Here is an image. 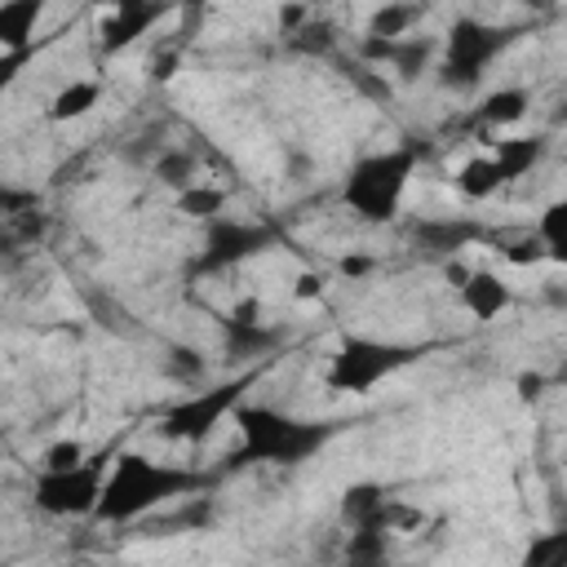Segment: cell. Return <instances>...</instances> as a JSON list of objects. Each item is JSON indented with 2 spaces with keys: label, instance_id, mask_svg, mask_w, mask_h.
<instances>
[{
  "label": "cell",
  "instance_id": "cell-7",
  "mask_svg": "<svg viewBox=\"0 0 567 567\" xmlns=\"http://www.w3.org/2000/svg\"><path fill=\"white\" fill-rule=\"evenodd\" d=\"M244 390H248V377H235V381L195 390L190 399H177V403L159 416V425H155L159 439H168V443H204V439L244 403Z\"/></svg>",
  "mask_w": 567,
  "mask_h": 567
},
{
  "label": "cell",
  "instance_id": "cell-8",
  "mask_svg": "<svg viewBox=\"0 0 567 567\" xmlns=\"http://www.w3.org/2000/svg\"><path fill=\"white\" fill-rule=\"evenodd\" d=\"M275 239H279V235H275L270 226H261V221H239V217H226V213H221V217L204 221V239H199V252H195V261H190V275H221V270H230V266H239V261L266 252Z\"/></svg>",
  "mask_w": 567,
  "mask_h": 567
},
{
  "label": "cell",
  "instance_id": "cell-37",
  "mask_svg": "<svg viewBox=\"0 0 567 567\" xmlns=\"http://www.w3.org/2000/svg\"><path fill=\"white\" fill-rule=\"evenodd\" d=\"M230 315H235V319H261V301H257V297H244V301H235Z\"/></svg>",
  "mask_w": 567,
  "mask_h": 567
},
{
  "label": "cell",
  "instance_id": "cell-19",
  "mask_svg": "<svg viewBox=\"0 0 567 567\" xmlns=\"http://www.w3.org/2000/svg\"><path fill=\"white\" fill-rule=\"evenodd\" d=\"M97 97H102V84H97V80H71V84H62V89L53 93V102H49V120H53V124L84 120V115L97 106Z\"/></svg>",
  "mask_w": 567,
  "mask_h": 567
},
{
  "label": "cell",
  "instance_id": "cell-12",
  "mask_svg": "<svg viewBox=\"0 0 567 567\" xmlns=\"http://www.w3.org/2000/svg\"><path fill=\"white\" fill-rule=\"evenodd\" d=\"M390 501H394V496H390L381 483H350V487L341 492L337 514H341L346 527H385V532H390V523H385Z\"/></svg>",
  "mask_w": 567,
  "mask_h": 567
},
{
  "label": "cell",
  "instance_id": "cell-23",
  "mask_svg": "<svg viewBox=\"0 0 567 567\" xmlns=\"http://www.w3.org/2000/svg\"><path fill=\"white\" fill-rule=\"evenodd\" d=\"M456 182V190L465 195V199H487V195H496L505 182H501V173H496V164H492V155H478V159H465L461 164V173L452 177Z\"/></svg>",
  "mask_w": 567,
  "mask_h": 567
},
{
  "label": "cell",
  "instance_id": "cell-36",
  "mask_svg": "<svg viewBox=\"0 0 567 567\" xmlns=\"http://www.w3.org/2000/svg\"><path fill=\"white\" fill-rule=\"evenodd\" d=\"M540 292H545V301H549V306L567 310V284H558V279H545V288H540Z\"/></svg>",
  "mask_w": 567,
  "mask_h": 567
},
{
  "label": "cell",
  "instance_id": "cell-34",
  "mask_svg": "<svg viewBox=\"0 0 567 567\" xmlns=\"http://www.w3.org/2000/svg\"><path fill=\"white\" fill-rule=\"evenodd\" d=\"M372 266H377V261H372V257H363V252H359V257H341V266H337V270H341V275H346V279H363V275H368V270H372Z\"/></svg>",
  "mask_w": 567,
  "mask_h": 567
},
{
  "label": "cell",
  "instance_id": "cell-27",
  "mask_svg": "<svg viewBox=\"0 0 567 567\" xmlns=\"http://www.w3.org/2000/svg\"><path fill=\"white\" fill-rule=\"evenodd\" d=\"M523 563H527V567H563V563H567V527L536 536V540L527 545Z\"/></svg>",
  "mask_w": 567,
  "mask_h": 567
},
{
  "label": "cell",
  "instance_id": "cell-13",
  "mask_svg": "<svg viewBox=\"0 0 567 567\" xmlns=\"http://www.w3.org/2000/svg\"><path fill=\"white\" fill-rule=\"evenodd\" d=\"M221 337H226V354L230 359H257L270 354L279 346V328L261 323V319H235V315H217Z\"/></svg>",
  "mask_w": 567,
  "mask_h": 567
},
{
  "label": "cell",
  "instance_id": "cell-4",
  "mask_svg": "<svg viewBox=\"0 0 567 567\" xmlns=\"http://www.w3.org/2000/svg\"><path fill=\"white\" fill-rule=\"evenodd\" d=\"M416 164H421V151H416L412 142H399V146H390V151L363 155V159L346 173V182H341V204H346L354 217L372 221V226H377V221H390V217L399 213V204H403V190H408Z\"/></svg>",
  "mask_w": 567,
  "mask_h": 567
},
{
  "label": "cell",
  "instance_id": "cell-39",
  "mask_svg": "<svg viewBox=\"0 0 567 567\" xmlns=\"http://www.w3.org/2000/svg\"><path fill=\"white\" fill-rule=\"evenodd\" d=\"M306 173H310V159L306 155H288V177L292 182H306Z\"/></svg>",
  "mask_w": 567,
  "mask_h": 567
},
{
  "label": "cell",
  "instance_id": "cell-40",
  "mask_svg": "<svg viewBox=\"0 0 567 567\" xmlns=\"http://www.w3.org/2000/svg\"><path fill=\"white\" fill-rule=\"evenodd\" d=\"M554 124H558V128H567V97L558 102V111H554Z\"/></svg>",
  "mask_w": 567,
  "mask_h": 567
},
{
  "label": "cell",
  "instance_id": "cell-2",
  "mask_svg": "<svg viewBox=\"0 0 567 567\" xmlns=\"http://www.w3.org/2000/svg\"><path fill=\"white\" fill-rule=\"evenodd\" d=\"M235 421H239L235 465H301L337 434L332 421H301L266 403H239Z\"/></svg>",
  "mask_w": 567,
  "mask_h": 567
},
{
  "label": "cell",
  "instance_id": "cell-21",
  "mask_svg": "<svg viewBox=\"0 0 567 567\" xmlns=\"http://www.w3.org/2000/svg\"><path fill=\"white\" fill-rule=\"evenodd\" d=\"M332 66H337V71H341V80H346L354 93H363L368 102H390V97H394L390 75L372 71V62H363V58H332Z\"/></svg>",
  "mask_w": 567,
  "mask_h": 567
},
{
  "label": "cell",
  "instance_id": "cell-10",
  "mask_svg": "<svg viewBox=\"0 0 567 567\" xmlns=\"http://www.w3.org/2000/svg\"><path fill=\"white\" fill-rule=\"evenodd\" d=\"M478 235H483V226L470 221V217H416V221L408 226V244H412L421 257H439V261L461 257V248L474 244Z\"/></svg>",
  "mask_w": 567,
  "mask_h": 567
},
{
  "label": "cell",
  "instance_id": "cell-31",
  "mask_svg": "<svg viewBox=\"0 0 567 567\" xmlns=\"http://www.w3.org/2000/svg\"><path fill=\"white\" fill-rule=\"evenodd\" d=\"M505 261H514V266H536V261H549V257H545L540 235H527V239L505 244Z\"/></svg>",
  "mask_w": 567,
  "mask_h": 567
},
{
  "label": "cell",
  "instance_id": "cell-26",
  "mask_svg": "<svg viewBox=\"0 0 567 567\" xmlns=\"http://www.w3.org/2000/svg\"><path fill=\"white\" fill-rule=\"evenodd\" d=\"M385 527H350V540H346V558L350 563H381L385 558Z\"/></svg>",
  "mask_w": 567,
  "mask_h": 567
},
{
  "label": "cell",
  "instance_id": "cell-35",
  "mask_svg": "<svg viewBox=\"0 0 567 567\" xmlns=\"http://www.w3.org/2000/svg\"><path fill=\"white\" fill-rule=\"evenodd\" d=\"M443 275L452 279V288H461V284H465V279L474 275V266H465L461 257H447V261H443Z\"/></svg>",
  "mask_w": 567,
  "mask_h": 567
},
{
  "label": "cell",
  "instance_id": "cell-38",
  "mask_svg": "<svg viewBox=\"0 0 567 567\" xmlns=\"http://www.w3.org/2000/svg\"><path fill=\"white\" fill-rule=\"evenodd\" d=\"M177 66H182V53H164V58L155 62V80H168Z\"/></svg>",
  "mask_w": 567,
  "mask_h": 567
},
{
  "label": "cell",
  "instance_id": "cell-32",
  "mask_svg": "<svg viewBox=\"0 0 567 567\" xmlns=\"http://www.w3.org/2000/svg\"><path fill=\"white\" fill-rule=\"evenodd\" d=\"M545 385H549L545 372H518V381H514V390H518L523 403H536V399L545 394Z\"/></svg>",
  "mask_w": 567,
  "mask_h": 567
},
{
  "label": "cell",
  "instance_id": "cell-5",
  "mask_svg": "<svg viewBox=\"0 0 567 567\" xmlns=\"http://www.w3.org/2000/svg\"><path fill=\"white\" fill-rule=\"evenodd\" d=\"M421 350L416 346H403V341H381V337H346L323 372L328 390L337 394H368L377 390L390 372L408 368Z\"/></svg>",
  "mask_w": 567,
  "mask_h": 567
},
{
  "label": "cell",
  "instance_id": "cell-17",
  "mask_svg": "<svg viewBox=\"0 0 567 567\" xmlns=\"http://www.w3.org/2000/svg\"><path fill=\"white\" fill-rule=\"evenodd\" d=\"M527 106H532V93H527V89H518V84H509V89L487 93V97L478 102L474 120H478V124H487V128H505V124H518V120L527 115Z\"/></svg>",
  "mask_w": 567,
  "mask_h": 567
},
{
  "label": "cell",
  "instance_id": "cell-1",
  "mask_svg": "<svg viewBox=\"0 0 567 567\" xmlns=\"http://www.w3.org/2000/svg\"><path fill=\"white\" fill-rule=\"evenodd\" d=\"M199 474L186 470V465H159L151 456H137V452H120L115 456V470L106 474V487H102V501H97V514L102 523H133L142 514H151L155 505L164 501H186L190 492H199Z\"/></svg>",
  "mask_w": 567,
  "mask_h": 567
},
{
  "label": "cell",
  "instance_id": "cell-24",
  "mask_svg": "<svg viewBox=\"0 0 567 567\" xmlns=\"http://www.w3.org/2000/svg\"><path fill=\"white\" fill-rule=\"evenodd\" d=\"M177 213H186L190 221H213L226 213V190L213 182H195V186L177 190Z\"/></svg>",
  "mask_w": 567,
  "mask_h": 567
},
{
  "label": "cell",
  "instance_id": "cell-29",
  "mask_svg": "<svg viewBox=\"0 0 567 567\" xmlns=\"http://www.w3.org/2000/svg\"><path fill=\"white\" fill-rule=\"evenodd\" d=\"M164 368H168V377H177V381H195V377H204V354L195 350V346H168V359H164Z\"/></svg>",
  "mask_w": 567,
  "mask_h": 567
},
{
  "label": "cell",
  "instance_id": "cell-16",
  "mask_svg": "<svg viewBox=\"0 0 567 567\" xmlns=\"http://www.w3.org/2000/svg\"><path fill=\"white\" fill-rule=\"evenodd\" d=\"M545 146H549V142H545L540 133H536V137H501V142H496V155H492L501 182H518V177H527V173L540 164Z\"/></svg>",
  "mask_w": 567,
  "mask_h": 567
},
{
  "label": "cell",
  "instance_id": "cell-3",
  "mask_svg": "<svg viewBox=\"0 0 567 567\" xmlns=\"http://www.w3.org/2000/svg\"><path fill=\"white\" fill-rule=\"evenodd\" d=\"M527 35V22H483V18H456L443 35V62H439V84L452 93H470L483 84L487 66L514 49Z\"/></svg>",
  "mask_w": 567,
  "mask_h": 567
},
{
  "label": "cell",
  "instance_id": "cell-18",
  "mask_svg": "<svg viewBox=\"0 0 567 567\" xmlns=\"http://www.w3.org/2000/svg\"><path fill=\"white\" fill-rule=\"evenodd\" d=\"M425 13H430V0H385L368 18V31L372 35H412Z\"/></svg>",
  "mask_w": 567,
  "mask_h": 567
},
{
  "label": "cell",
  "instance_id": "cell-28",
  "mask_svg": "<svg viewBox=\"0 0 567 567\" xmlns=\"http://www.w3.org/2000/svg\"><path fill=\"white\" fill-rule=\"evenodd\" d=\"M213 518H217L213 501H208V496H195V492H190V496H186V505H182V509H177V514H173V518L164 523V532H173V527H177V532H182V527H208Z\"/></svg>",
  "mask_w": 567,
  "mask_h": 567
},
{
  "label": "cell",
  "instance_id": "cell-25",
  "mask_svg": "<svg viewBox=\"0 0 567 567\" xmlns=\"http://www.w3.org/2000/svg\"><path fill=\"white\" fill-rule=\"evenodd\" d=\"M536 235L545 244V257L558 261V266H567V199L545 204V213L536 221Z\"/></svg>",
  "mask_w": 567,
  "mask_h": 567
},
{
  "label": "cell",
  "instance_id": "cell-9",
  "mask_svg": "<svg viewBox=\"0 0 567 567\" xmlns=\"http://www.w3.org/2000/svg\"><path fill=\"white\" fill-rule=\"evenodd\" d=\"M177 4L182 0H115V9L97 27V53H106V58L124 53L128 44L151 35L168 13H177Z\"/></svg>",
  "mask_w": 567,
  "mask_h": 567
},
{
  "label": "cell",
  "instance_id": "cell-20",
  "mask_svg": "<svg viewBox=\"0 0 567 567\" xmlns=\"http://www.w3.org/2000/svg\"><path fill=\"white\" fill-rule=\"evenodd\" d=\"M195 173H199V159H195L186 146H164V151L151 159V177H155L159 186H168L173 195L186 190V186H195Z\"/></svg>",
  "mask_w": 567,
  "mask_h": 567
},
{
  "label": "cell",
  "instance_id": "cell-6",
  "mask_svg": "<svg viewBox=\"0 0 567 567\" xmlns=\"http://www.w3.org/2000/svg\"><path fill=\"white\" fill-rule=\"evenodd\" d=\"M106 461H111L106 452H93L71 470H40L35 505L44 514H53V518L97 514V501H102V487H106Z\"/></svg>",
  "mask_w": 567,
  "mask_h": 567
},
{
  "label": "cell",
  "instance_id": "cell-15",
  "mask_svg": "<svg viewBox=\"0 0 567 567\" xmlns=\"http://www.w3.org/2000/svg\"><path fill=\"white\" fill-rule=\"evenodd\" d=\"M44 4L49 0H4L0 4V44H4V53L31 49V35H35V22H40Z\"/></svg>",
  "mask_w": 567,
  "mask_h": 567
},
{
  "label": "cell",
  "instance_id": "cell-11",
  "mask_svg": "<svg viewBox=\"0 0 567 567\" xmlns=\"http://www.w3.org/2000/svg\"><path fill=\"white\" fill-rule=\"evenodd\" d=\"M456 297H461V306L474 315V319H496V315H505L509 306H514V288L496 275V270H474L461 288H456Z\"/></svg>",
  "mask_w": 567,
  "mask_h": 567
},
{
  "label": "cell",
  "instance_id": "cell-30",
  "mask_svg": "<svg viewBox=\"0 0 567 567\" xmlns=\"http://www.w3.org/2000/svg\"><path fill=\"white\" fill-rule=\"evenodd\" d=\"M89 452H84V443L80 439H58L53 447H44V461H40V470H71V465H80Z\"/></svg>",
  "mask_w": 567,
  "mask_h": 567
},
{
  "label": "cell",
  "instance_id": "cell-22",
  "mask_svg": "<svg viewBox=\"0 0 567 567\" xmlns=\"http://www.w3.org/2000/svg\"><path fill=\"white\" fill-rule=\"evenodd\" d=\"M288 49L301 53V58H337V27L328 18H306L288 35Z\"/></svg>",
  "mask_w": 567,
  "mask_h": 567
},
{
  "label": "cell",
  "instance_id": "cell-33",
  "mask_svg": "<svg viewBox=\"0 0 567 567\" xmlns=\"http://www.w3.org/2000/svg\"><path fill=\"white\" fill-rule=\"evenodd\" d=\"M323 284H328V279H323L319 270H301L292 297H297V301H315V297H323Z\"/></svg>",
  "mask_w": 567,
  "mask_h": 567
},
{
  "label": "cell",
  "instance_id": "cell-14",
  "mask_svg": "<svg viewBox=\"0 0 567 567\" xmlns=\"http://www.w3.org/2000/svg\"><path fill=\"white\" fill-rule=\"evenodd\" d=\"M439 40L434 35H394V44H390V71H394V80L399 84H416L430 66H434V58H439Z\"/></svg>",
  "mask_w": 567,
  "mask_h": 567
}]
</instances>
